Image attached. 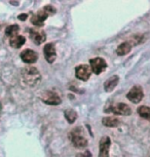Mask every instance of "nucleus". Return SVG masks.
<instances>
[{
    "mask_svg": "<svg viewBox=\"0 0 150 157\" xmlns=\"http://www.w3.org/2000/svg\"><path fill=\"white\" fill-rule=\"evenodd\" d=\"M22 78L29 86H35L41 80V75L36 68L33 66L25 67L22 71Z\"/></svg>",
    "mask_w": 150,
    "mask_h": 157,
    "instance_id": "obj_1",
    "label": "nucleus"
},
{
    "mask_svg": "<svg viewBox=\"0 0 150 157\" xmlns=\"http://www.w3.org/2000/svg\"><path fill=\"white\" fill-rule=\"evenodd\" d=\"M56 13V10L52 5H46L42 8L41 10H39L38 13L33 14L31 17V23L34 24L37 27H42L44 25V21L48 19L49 16Z\"/></svg>",
    "mask_w": 150,
    "mask_h": 157,
    "instance_id": "obj_2",
    "label": "nucleus"
},
{
    "mask_svg": "<svg viewBox=\"0 0 150 157\" xmlns=\"http://www.w3.org/2000/svg\"><path fill=\"white\" fill-rule=\"evenodd\" d=\"M81 130L82 129L77 127V128L73 129L69 135L70 141H71L72 144L74 145L76 148H78V149H82V148H85L87 146V140L83 136V134H82Z\"/></svg>",
    "mask_w": 150,
    "mask_h": 157,
    "instance_id": "obj_3",
    "label": "nucleus"
},
{
    "mask_svg": "<svg viewBox=\"0 0 150 157\" xmlns=\"http://www.w3.org/2000/svg\"><path fill=\"white\" fill-rule=\"evenodd\" d=\"M92 68L89 65H79V66L76 67L75 69V75L78 79H80L82 81H87L90 79V75H92Z\"/></svg>",
    "mask_w": 150,
    "mask_h": 157,
    "instance_id": "obj_4",
    "label": "nucleus"
},
{
    "mask_svg": "<svg viewBox=\"0 0 150 157\" xmlns=\"http://www.w3.org/2000/svg\"><path fill=\"white\" fill-rule=\"evenodd\" d=\"M143 97H144V93L140 85H135V86H133L131 88V90L128 93V94H126V98L134 104L140 103L142 101Z\"/></svg>",
    "mask_w": 150,
    "mask_h": 157,
    "instance_id": "obj_5",
    "label": "nucleus"
},
{
    "mask_svg": "<svg viewBox=\"0 0 150 157\" xmlns=\"http://www.w3.org/2000/svg\"><path fill=\"white\" fill-rule=\"evenodd\" d=\"M107 112H112V113L116 115H123V116H129L132 114V109L129 107L126 104L123 103H118L116 105L111 106L109 109L106 110Z\"/></svg>",
    "mask_w": 150,
    "mask_h": 157,
    "instance_id": "obj_6",
    "label": "nucleus"
},
{
    "mask_svg": "<svg viewBox=\"0 0 150 157\" xmlns=\"http://www.w3.org/2000/svg\"><path fill=\"white\" fill-rule=\"evenodd\" d=\"M90 66L92 68V71L97 75H99L100 73H102L103 71L106 70L107 68V63L104 59L102 58H95V59H92L90 61Z\"/></svg>",
    "mask_w": 150,
    "mask_h": 157,
    "instance_id": "obj_7",
    "label": "nucleus"
},
{
    "mask_svg": "<svg viewBox=\"0 0 150 157\" xmlns=\"http://www.w3.org/2000/svg\"><path fill=\"white\" fill-rule=\"evenodd\" d=\"M29 36H30L31 40L36 44V45H40L45 41L46 34L44 31L40 30V29H31L29 30Z\"/></svg>",
    "mask_w": 150,
    "mask_h": 157,
    "instance_id": "obj_8",
    "label": "nucleus"
},
{
    "mask_svg": "<svg viewBox=\"0 0 150 157\" xmlns=\"http://www.w3.org/2000/svg\"><path fill=\"white\" fill-rule=\"evenodd\" d=\"M41 100L45 104H48V105H60L62 102L61 98L59 97L55 91H52V90L44 91V93L41 94Z\"/></svg>",
    "mask_w": 150,
    "mask_h": 157,
    "instance_id": "obj_9",
    "label": "nucleus"
},
{
    "mask_svg": "<svg viewBox=\"0 0 150 157\" xmlns=\"http://www.w3.org/2000/svg\"><path fill=\"white\" fill-rule=\"evenodd\" d=\"M43 54H44L45 60L49 64H52L57 59V52H56V47L54 43H48L43 48Z\"/></svg>",
    "mask_w": 150,
    "mask_h": 157,
    "instance_id": "obj_10",
    "label": "nucleus"
},
{
    "mask_svg": "<svg viewBox=\"0 0 150 157\" xmlns=\"http://www.w3.org/2000/svg\"><path fill=\"white\" fill-rule=\"evenodd\" d=\"M110 145H111V141L109 137H103L100 140L99 157H109Z\"/></svg>",
    "mask_w": 150,
    "mask_h": 157,
    "instance_id": "obj_11",
    "label": "nucleus"
},
{
    "mask_svg": "<svg viewBox=\"0 0 150 157\" xmlns=\"http://www.w3.org/2000/svg\"><path fill=\"white\" fill-rule=\"evenodd\" d=\"M21 59L26 64H34L38 60V55L34 50L25 49L24 52H21Z\"/></svg>",
    "mask_w": 150,
    "mask_h": 157,
    "instance_id": "obj_12",
    "label": "nucleus"
},
{
    "mask_svg": "<svg viewBox=\"0 0 150 157\" xmlns=\"http://www.w3.org/2000/svg\"><path fill=\"white\" fill-rule=\"evenodd\" d=\"M118 82H119V77L118 76H117V75L111 76L110 78H108L107 80L105 81V83H104L105 91H107V93L112 91L114 88L116 87V85L118 84Z\"/></svg>",
    "mask_w": 150,
    "mask_h": 157,
    "instance_id": "obj_13",
    "label": "nucleus"
},
{
    "mask_svg": "<svg viewBox=\"0 0 150 157\" xmlns=\"http://www.w3.org/2000/svg\"><path fill=\"white\" fill-rule=\"evenodd\" d=\"M25 43H26V39L22 35H17L16 37L10 38V46L13 47V48H21Z\"/></svg>",
    "mask_w": 150,
    "mask_h": 157,
    "instance_id": "obj_14",
    "label": "nucleus"
},
{
    "mask_svg": "<svg viewBox=\"0 0 150 157\" xmlns=\"http://www.w3.org/2000/svg\"><path fill=\"white\" fill-rule=\"evenodd\" d=\"M102 123L103 125L107 126V127H116L119 125L120 121L118 118L113 117V116H108V117H104L102 119Z\"/></svg>",
    "mask_w": 150,
    "mask_h": 157,
    "instance_id": "obj_15",
    "label": "nucleus"
},
{
    "mask_svg": "<svg viewBox=\"0 0 150 157\" xmlns=\"http://www.w3.org/2000/svg\"><path fill=\"white\" fill-rule=\"evenodd\" d=\"M132 49V44L130 42H123L117 47L116 49V54L118 56H125L128 55Z\"/></svg>",
    "mask_w": 150,
    "mask_h": 157,
    "instance_id": "obj_16",
    "label": "nucleus"
},
{
    "mask_svg": "<svg viewBox=\"0 0 150 157\" xmlns=\"http://www.w3.org/2000/svg\"><path fill=\"white\" fill-rule=\"evenodd\" d=\"M19 31H20V27L17 25H10L5 30V34L10 38H13L19 35Z\"/></svg>",
    "mask_w": 150,
    "mask_h": 157,
    "instance_id": "obj_17",
    "label": "nucleus"
},
{
    "mask_svg": "<svg viewBox=\"0 0 150 157\" xmlns=\"http://www.w3.org/2000/svg\"><path fill=\"white\" fill-rule=\"evenodd\" d=\"M64 115H65V118L69 123L75 122V120L77 119V113H76V111H74L73 109H67V110H65V112H64Z\"/></svg>",
    "mask_w": 150,
    "mask_h": 157,
    "instance_id": "obj_18",
    "label": "nucleus"
},
{
    "mask_svg": "<svg viewBox=\"0 0 150 157\" xmlns=\"http://www.w3.org/2000/svg\"><path fill=\"white\" fill-rule=\"evenodd\" d=\"M137 111H138V114H139L141 117L150 121V107H147V106H141V107L138 108Z\"/></svg>",
    "mask_w": 150,
    "mask_h": 157,
    "instance_id": "obj_19",
    "label": "nucleus"
},
{
    "mask_svg": "<svg viewBox=\"0 0 150 157\" xmlns=\"http://www.w3.org/2000/svg\"><path fill=\"white\" fill-rule=\"evenodd\" d=\"M80 157H93L90 151H85L83 154H80Z\"/></svg>",
    "mask_w": 150,
    "mask_h": 157,
    "instance_id": "obj_20",
    "label": "nucleus"
},
{
    "mask_svg": "<svg viewBox=\"0 0 150 157\" xmlns=\"http://www.w3.org/2000/svg\"><path fill=\"white\" fill-rule=\"evenodd\" d=\"M19 19H20V20H22V21H23V20L25 21L26 19H27V14H25V13H24V14H20Z\"/></svg>",
    "mask_w": 150,
    "mask_h": 157,
    "instance_id": "obj_21",
    "label": "nucleus"
},
{
    "mask_svg": "<svg viewBox=\"0 0 150 157\" xmlns=\"http://www.w3.org/2000/svg\"><path fill=\"white\" fill-rule=\"evenodd\" d=\"M11 4H16V5H17V4H19V2H11Z\"/></svg>",
    "mask_w": 150,
    "mask_h": 157,
    "instance_id": "obj_22",
    "label": "nucleus"
}]
</instances>
